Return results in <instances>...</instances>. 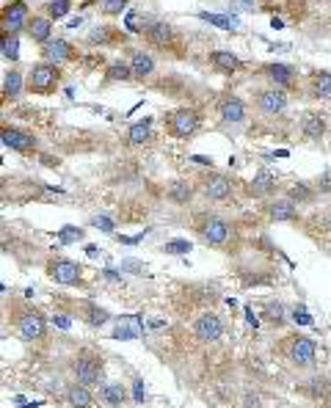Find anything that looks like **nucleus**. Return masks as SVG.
I'll return each instance as SVG.
<instances>
[{
  "mask_svg": "<svg viewBox=\"0 0 331 408\" xmlns=\"http://www.w3.org/2000/svg\"><path fill=\"white\" fill-rule=\"evenodd\" d=\"M3 58L11 61V64L19 58V42H17V33H6V31H3Z\"/></svg>",
  "mask_w": 331,
  "mask_h": 408,
  "instance_id": "nucleus-33",
  "label": "nucleus"
},
{
  "mask_svg": "<svg viewBox=\"0 0 331 408\" xmlns=\"http://www.w3.org/2000/svg\"><path fill=\"white\" fill-rule=\"evenodd\" d=\"M56 326H58V328H70V320H67V318H56Z\"/></svg>",
  "mask_w": 331,
  "mask_h": 408,
  "instance_id": "nucleus-47",
  "label": "nucleus"
},
{
  "mask_svg": "<svg viewBox=\"0 0 331 408\" xmlns=\"http://www.w3.org/2000/svg\"><path fill=\"white\" fill-rule=\"evenodd\" d=\"M99 395H102V400H105L111 408H122L124 403H127V392H124L122 384H105Z\"/></svg>",
  "mask_w": 331,
  "mask_h": 408,
  "instance_id": "nucleus-28",
  "label": "nucleus"
},
{
  "mask_svg": "<svg viewBox=\"0 0 331 408\" xmlns=\"http://www.w3.org/2000/svg\"><path fill=\"white\" fill-rule=\"evenodd\" d=\"M58 83H61V70H58L56 64H50V61L33 64V67L28 70V75H25V88H28L31 94H39V97L53 94V91L58 88Z\"/></svg>",
  "mask_w": 331,
  "mask_h": 408,
  "instance_id": "nucleus-1",
  "label": "nucleus"
},
{
  "mask_svg": "<svg viewBox=\"0 0 331 408\" xmlns=\"http://www.w3.org/2000/svg\"><path fill=\"white\" fill-rule=\"evenodd\" d=\"M318 190H321V193H331V171H326V174L318 179Z\"/></svg>",
  "mask_w": 331,
  "mask_h": 408,
  "instance_id": "nucleus-41",
  "label": "nucleus"
},
{
  "mask_svg": "<svg viewBox=\"0 0 331 408\" xmlns=\"http://www.w3.org/2000/svg\"><path fill=\"white\" fill-rule=\"evenodd\" d=\"M133 78V70H130V64H124V61H113L111 67H108V72H105V81H130Z\"/></svg>",
  "mask_w": 331,
  "mask_h": 408,
  "instance_id": "nucleus-32",
  "label": "nucleus"
},
{
  "mask_svg": "<svg viewBox=\"0 0 331 408\" xmlns=\"http://www.w3.org/2000/svg\"><path fill=\"white\" fill-rule=\"evenodd\" d=\"M296 320H298V323H304V326H309V323H312V318L307 315V309H304V307H301V309H296Z\"/></svg>",
  "mask_w": 331,
  "mask_h": 408,
  "instance_id": "nucleus-44",
  "label": "nucleus"
},
{
  "mask_svg": "<svg viewBox=\"0 0 331 408\" xmlns=\"http://www.w3.org/2000/svg\"><path fill=\"white\" fill-rule=\"evenodd\" d=\"M136 400L144 403V386H141V381H136Z\"/></svg>",
  "mask_w": 331,
  "mask_h": 408,
  "instance_id": "nucleus-45",
  "label": "nucleus"
},
{
  "mask_svg": "<svg viewBox=\"0 0 331 408\" xmlns=\"http://www.w3.org/2000/svg\"><path fill=\"white\" fill-rule=\"evenodd\" d=\"M88 42H91V44H97V42H99V44H105V42H111V31H108V28L91 31V33H88Z\"/></svg>",
  "mask_w": 331,
  "mask_h": 408,
  "instance_id": "nucleus-39",
  "label": "nucleus"
},
{
  "mask_svg": "<svg viewBox=\"0 0 331 408\" xmlns=\"http://www.w3.org/2000/svg\"><path fill=\"white\" fill-rule=\"evenodd\" d=\"M47 276L56 281V284H64V287H72L81 281V265L72 262V259H50L47 262Z\"/></svg>",
  "mask_w": 331,
  "mask_h": 408,
  "instance_id": "nucleus-9",
  "label": "nucleus"
},
{
  "mask_svg": "<svg viewBox=\"0 0 331 408\" xmlns=\"http://www.w3.org/2000/svg\"><path fill=\"white\" fill-rule=\"evenodd\" d=\"M124 28L130 31V33H147V19H144V14L141 11H127V19H124Z\"/></svg>",
  "mask_w": 331,
  "mask_h": 408,
  "instance_id": "nucleus-34",
  "label": "nucleus"
},
{
  "mask_svg": "<svg viewBox=\"0 0 331 408\" xmlns=\"http://www.w3.org/2000/svg\"><path fill=\"white\" fill-rule=\"evenodd\" d=\"M243 408H262V398L257 392H246L243 395Z\"/></svg>",
  "mask_w": 331,
  "mask_h": 408,
  "instance_id": "nucleus-40",
  "label": "nucleus"
},
{
  "mask_svg": "<svg viewBox=\"0 0 331 408\" xmlns=\"http://www.w3.org/2000/svg\"><path fill=\"white\" fill-rule=\"evenodd\" d=\"M42 58L50 61V64H56V67H61V64H67V61H75V58H78V50H75L67 39H50V42L42 47Z\"/></svg>",
  "mask_w": 331,
  "mask_h": 408,
  "instance_id": "nucleus-12",
  "label": "nucleus"
},
{
  "mask_svg": "<svg viewBox=\"0 0 331 408\" xmlns=\"http://www.w3.org/2000/svg\"><path fill=\"white\" fill-rule=\"evenodd\" d=\"M28 36H31V42H36V44H47L50 39H53V19L47 17V14H36V17H31V22H28Z\"/></svg>",
  "mask_w": 331,
  "mask_h": 408,
  "instance_id": "nucleus-18",
  "label": "nucleus"
},
{
  "mask_svg": "<svg viewBox=\"0 0 331 408\" xmlns=\"http://www.w3.org/2000/svg\"><path fill=\"white\" fill-rule=\"evenodd\" d=\"M191 161H196V163H202V165H213V158H204V155H193Z\"/></svg>",
  "mask_w": 331,
  "mask_h": 408,
  "instance_id": "nucleus-46",
  "label": "nucleus"
},
{
  "mask_svg": "<svg viewBox=\"0 0 331 408\" xmlns=\"http://www.w3.org/2000/svg\"><path fill=\"white\" fill-rule=\"evenodd\" d=\"M150 141H152V119L136 122V124L127 130V144H130V147H141V144H150Z\"/></svg>",
  "mask_w": 331,
  "mask_h": 408,
  "instance_id": "nucleus-26",
  "label": "nucleus"
},
{
  "mask_svg": "<svg viewBox=\"0 0 331 408\" xmlns=\"http://www.w3.org/2000/svg\"><path fill=\"white\" fill-rule=\"evenodd\" d=\"M301 392H304L309 400H315V403H326V400H331V378H326V375H315V378L307 381V386H301Z\"/></svg>",
  "mask_w": 331,
  "mask_h": 408,
  "instance_id": "nucleus-21",
  "label": "nucleus"
},
{
  "mask_svg": "<svg viewBox=\"0 0 331 408\" xmlns=\"http://www.w3.org/2000/svg\"><path fill=\"white\" fill-rule=\"evenodd\" d=\"M28 22H31V14L22 0H8L3 6V31L6 33H19L22 28H28Z\"/></svg>",
  "mask_w": 331,
  "mask_h": 408,
  "instance_id": "nucleus-11",
  "label": "nucleus"
},
{
  "mask_svg": "<svg viewBox=\"0 0 331 408\" xmlns=\"http://www.w3.org/2000/svg\"><path fill=\"white\" fill-rule=\"evenodd\" d=\"M329 229H331V210H329Z\"/></svg>",
  "mask_w": 331,
  "mask_h": 408,
  "instance_id": "nucleus-48",
  "label": "nucleus"
},
{
  "mask_svg": "<svg viewBox=\"0 0 331 408\" xmlns=\"http://www.w3.org/2000/svg\"><path fill=\"white\" fill-rule=\"evenodd\" d=\"M94 224H97L102 232H113V221H111V218H105V215H102V218H94Z\"/></svg>",
  "mask_w": 331,
  "mask_h": 408,
  "instance_id": "nucleus-42",
  "label": "nucleus"
},
{
  "mask_svg": "<svg viewBox=\"0 0 331 408\" xmlns=\"http://www.w3.org/2000/svg\"><path fill=\"white\" fill-rule=\"evenodd\" d=\"M166 254H188L191 251V243L188 240H168V243L163 245Z\"/></svg>",
  "mask_w": 331,
  "mask_h": 408,
  "instance_id": "nucleus-38",
  "label": "nucleus"
},
{
  "mask_svg": "<svg viewBox=\"0 0 331 408\" xmlns=\"http://www.w3.org/2000/svg\"><path fill=\"white\" fill-rule=\"evenodd\" d=\"M67 403L72 408H91L94 406V395H91V389L88 386H83V384H72V386H67Z\"/></svg>",
  "mask_w": 331,
  "mask_h": 408,
  "instance_id": "nucleus-25",
  "label": "nucleus"
},
{
  "mask_svg": "<svg viewBox=\"0 0 331 408\" xmlns=\"http://www.w3.org/2000/svg\"><path fill=\"white\" fill-rule=\"evenodd\" d=\"M202 124V116L193 108H179L166 116V130L171 138H191Z\"/></svg>",
  "mask_w": 331,
  "mask_h": 408,
  "instance_id": "nucleus-4",
  "label": "nucleus"
},
{
  "mask_svg": "<svg viewBox=\"0 0 331 408\" xmlns=\"http://www.w3.org/2000/svg\"><path fill=\"white\" fill-rule=\"evenodd\" d=\"M326 127H329V122H326V116L318 113V111H309V113H304V119H301V133H304V138H309V141H321V138L326 136Z\"/></svg>",
  "mask_w": 331,
  "mask_h": 408,
  "instance_id": "nucleus-19",
  "label": "nucleus"
},
{
  "mask_svg": "<svg viewBox=\"0 0 331 408\" xmlns=\"http://www.w3.org/2000/svg\"><path fill=\"white\" fill-rule=\"evenodd\" d=\"M193 336L199 342H218L224 336V320L216 312H204L193 320Z\"/></svg>",
  "mask_w": 331,
  "mask_h": 408,
  "instance_id": "nucleus-10",
  "label": "nucleus"
},
{
  "mask_svg": "<svg viewBox=\"0 0 331 408\" xmlns=\"http://www.w3.org/2000/svg\"><path fill=\"white\" fill-rule=\"evenodd\" d=\"M287 199L296 202V204H309L315 199V190L307 185V182H298V185H290L287 188Z\"/></svg>",
  "mask_w": 331,
  "mask_h": 408,
  "instance_id": "nucleus-29",
  "label": "nucleus"
},
{
  "mask_svg": "<svg viewBox=\"0 0 331 408\" xmlns=\"http://www.w3.org/2000/svg\"><path fill=\"white\" fill-rule=\"evenodd\" d=\"M130 70H133V78H150L152 72H155V58L150 56V53H144V50H138V47H130Z\"/></svg>",
  "mask_w": 331,
  "mask_h": 408,
  "instance_id": "nucleus-20",
  "label": "nucleus"
},
{
  "mask_svg": "<svg viewBox=\"0 0 331 408\" xmlns=\"http://www.w3.org/2000/svg\"><path fill=\"white\" fill-rule=\"evenodd\" d=\"M287 102H290L287 91H284V88H276V85L257 91V99H254V105H257V111H259L262 116H279V113L287 108Z\"/></svg>",
  "mask_w": 331,
  "mask_h": 408,
  "instance_id": "nucleus-8",
  "label": "nucleus"
},
{
  "mask_svg": "<svg viewBox=\"0 0 331 408\" xmlns=\"http://www.w3.org/2000/svg\"><path fill=\"white\" fill-rule=\"evenodd\" d=\"M70 8H72V0H50L47 3V17L56 22V19H64L67 14H70Z\"/></svg>",
  "mask_w": 331,
  "mask_h": 408,
  "instance_id": "nucleus-35",
  "label": "nucleus"
},
{
  "mask_svg": "<svg viewBox=\"0 0 331 408\" xmlns=\"http://www.w3.org/2000/svg\"><path fill=\"white\" fill-rule=\"evenodd\" d=\"M199 17H202L204 22H210V25H216V28H224V31H229V28H232V25H229V19H227V17H221V14H207V11H202Z\"/></svg>",
  "mask_w": 331,
  "mask_h": 408,
  "instance_id": "nucleus-37",
  "label": "nucleus"
},
{
  "mask_svg": "<svg viewBox=\"0 0 331 408\" xmlns=\"http://www.w3.org/2000/svg\"><path fill=\"white\" fill-rule=\"evenodd\" d=\"M309 94L315 99H323V102H331V72L329 70H318L309 75Z\"/></svg>",
  "mask_w": 331,
  "mask_h": 408,
  "instance_id": "nucleus-22",
  "label": "nucleus"
},
{
  "mask_svg": "<svg viewBox=\"0 0 331 408\" xmlns=\"http://www.w3.org/2000/svg\"><path fill=\"white\" fill-rule=\"evenodd\" d=\"M3 144L14 152H33L36 149V138L19 127H3Z\"/></svg>",
  "mask_w": 331,
  "mask_h": 408,
  "instance_id": "nucleus-15",
  "label": "nucleus"
},
{
  "mask_svg": "<svg viewBox=\"0 0 331 408\" xmlns=\"http://www.w3.org/2000/svg\"><path fill=\"white\" fill-rule=\"evenodd\" d=\"M83 320H86L88 326L99 328L108 323V312L99 309V307H94V304H86V307H83Z\"/></svg>",
  "mask_w": 331,
  "mask_h": 408,
  "instance_id": "nucleus-30",
  "label": "nucleus"
},
{
  "mask_svg": "<svg viewBox=\"0 0 331 408\" xmlns=\"http://www.w3.org/2000/svg\"><path fill=\"white\" fill-rule=\"evenodd\" d=\"M166 196H168L174 204H188V202L193 199V185H191L188 179H174V182L168 185Z\"/></svg>",
  "mask_w": 331,
  "mask_h": 408,
  "instance_id": "nucleus-27",
  "label": "nucleus"
},
{
  "mask_svg": "<svg viewBox=\"0 0 331 408\" xmlns=\"http://www.w3.org/2000/svg\"><path fill=\"white\" fill-rule=\"evenodd\" d=\"M262 78H268L271 85H276V88H293V83H296V72H293V67H287V64H265L262 70Z\"/></svg>",
  "mask_w": 331,
  "mask_h": 408,
  "instance_id": "nucleus-16",
  "label": "nucleus"
},
{
  "mask_svg": "<svg viewBox=\"0 0 331 408\" xmlns=\"http://www.w3.org/2000/svg\"><path fill=\"white\" fill-rule=\"evenodd\" d=\"M287 359H290V364L293 367H298V370H307V367H312L315 364V356H318V348H315V342L309 339V336H293L290 342H287Z\"/></svg>",
  "mask_w": 331,
  "mask_h": 408,
  "instance_id": "nucleus-5",
  "label": "nucleus"
},
{
  "mask_svg": "<svg viewBox=\"0 0 331 408\" xmlns=\"http://www.w3.org/2000/svg\"><path fill=\"white\" fill-rule=\"evenodd\" d=\"M210 64H213L216 72H221V75H232V72L241 70V58H238L235 53H229V50H213V53H210Z\"/></svg>",
  "mask_w": 331,
  "mask_h": 408,
  "instance_id": "nucleus-23",
  "label": "nucleus"
},
{
  "mask_svg": "<svg viewBox=\"0 0 331 408\" xmlns=\"http://www.w3.org/2000/svg\"><path fill=\"white\" fill-rule=\"evenodd\" d=\"M199 188H202V193H204L207 199H213V202H227V199H232V193H235V182H232L229 177L218 174V171L204 174V177L199 179Z\"/></svg>",
  "mask_w": 331,
  "mask_h": 408,
  "instance_id": "nucleus-7",
  "label": "nucleus"
},
{
  "mask_svg": "<svg viewBox=\"0 0 331 408\" xmlns=\"http://www.w3.org/2000/svg\"><path fill=\"white\" fill-rule=\"evenodd\" d=\"M276 190V177L271 171H259L254 174V179L248 182V193L251 196H271Z\"/></svg>",
  "mask_w": 331,
  "mask_h": 408,
  "instance_id": "nucleus-24",
  "label": "nucleus"
},
{
  "mask_svg": "<svg viewBox=\"0 0 331 408\" xmlns=\"http://www.w3.org/2000/svg\"><path fill=\"white\" fill-rule=\"evenodd\" d=\"M14 328H17L19 339H25V342H39V339L45 336V331H47V323H45V318H42L36 309H19V315H17V320H14Z\"/></svg>",
  "mask_w": 331,
  "mask_h": 408,
  "instance_id": "nucleus-6",
  "label": "nucleus"
},
{
  "mask_svg": "<svg viewBox=\"0 0 331 408\" xmlns=\"http://www.w3.org/2000/svg\"><path fill=\"white\" fill-rule=\"evenodd\" d=\"M268 312H271L268 318H271L273 323H282V307H279V304H276V307H268Z\"/></svg>",
  "mask_w": 331,
  "mask_h": 408,
  "instance_id": "nucleus-43",
  "label": "nucleus"
},
{
  "mask_svg": "<svg viewBox=\"0 0 331 408\" xmlns=\"http://www.w3.org/2000/svg\"><path fill=\"white\" fill-rule=\"evenodd\" d=\"M22 72H17V70H11V72H6V78H3V94L6 97H19V91H22Z\"/></svg>",
  "mask_w": 331,
  "mask_h": 408,
  "instance_id": "nucleus-31",
  "label": "nucleus"
},
{
  "mask_svg": "<svg viewBox=\"0 0 331 408\" xmlns=\"http://www.w3.org/2000/svg\"><path fill=\"white\" fill-rule=\"evenodd\" d=\"M127 3H130V0H102V3H99V11L108 14V17H116V14H122V11L127 8Z\"/></svg>",
  "mask_w": 331,
  "mask_h": 408,
  "instance_id": "nucleus-36",
  "label": "nucleus"
},
{
  "mask_svg": "<svg viewBox=\"0 0 331 408\" xmlns=\"http://www.w3.org/2000/svg\"><path fill=\"white\" fill-rule=\"evenodd\" d=\"M218 119L224 124H243L246 122V105H243V99L235 97V94H227L218 102Z\"/></svg>",
  "mask_w": 331,
  "mask_h": 408,
  "instance_id": "nucleus-14",
  "label": "nucleus"
},
{
  "mask_svg": "<svg viewBox=\"0 0 331 408\" xmlns=\"http://www.w3.org/2000/svg\"><path fill=\"white\" fill-rule=\"evenodd\" d=\"M196 232L202 235V240L216 248L227 245L232 240V224L224 221L221 215H199L196 218Z\"/></svg>",
  "mask_w": 331,
  "mask_h": 408,
  "instance_id": "nucleus-2",
  "label": "nucleus"
},
{
  "mask_svg": "<svg viewBox=\"0 0 331 408\" xmlns=\"http://www.w3.org/2000/svg\"><path fill=\"white\" fill-rule=\"evenodd\" d=\"M72 373H75V381L83 386H97L102 381V356H97L94 350H81L75 356V364H72Z\"/></svg>",
  "mask_w": 331,
  "mask_h": 408,
  "instance_id": "nucleus-3",
  "label": "nucleus"
},
{
  "mask_svg": "<svg viewBox=\"0 0 331 408\" xmlns=\"http://www.w3.org/2000/svg\"><path fill=\"white\" fill-rule=\"evenodd\" d=\"M246 3H251V0H246Z\"/></svg>",
  "mask_w": 331,
  "mask_h": 408,
  "instance_id": "nucleus-49",
  "label": "nucleus"
},
{
  "mask_svg": "<svg viewBox=\"0 0 331 408\" xmlns=\"http://www.w3.org/2000/svg\"><path fill=\"white\" fill-rule=\"evenodd\" d=\"M265 213H268L271 221H298L296 202H290L287 196H284V199H268Z\"/></svg>",
  "mask_w": 331,
  "mask_h": 408,
  "instance_id": "nucleus-17",
  "label": "nucleus"
},
{
  "mask_svg": "<svg viewBox=\"0 0 331 408\" xmlns=\"http://www.w3.org/2000/svg\"><path fill=\"white\" fill-rule=\"evenodd\" d=\"M144 39L152 44V47H158V50H171L174 47V42H177V36H174V25L171 22H163V19H158V22H150V28H147V33H144Z\"/></svg>",
  "mask_w": 331,
  "mask_h": 408,
  "instance_id": "nucleus-13",
  "label": "nucleus"
}]
</instances>
